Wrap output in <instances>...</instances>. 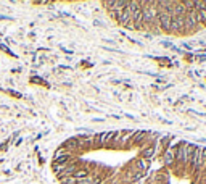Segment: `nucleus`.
<instances>
[{
	"label": "nucleus",
	"instance_id": "1",
	"mask_svg": "<svg viewBox=\"0 0 206 184\" xmlns=\"http://www.w3.org/2000/svg\"><path fill=\"white\" fill-rule=\"evenodd\" d=\"M176 147H177V142H172L169 145V149H166V150L161 153V160L163 163V168L166 170H174V165H176Z\"/></svg>",
	"mask_w": 206,
	"mask_h": 184
},
{
	"label": "nucleus",
	"instance_id": "2",
	"mask_svg": "<svg viewBox=\"0 0 206 184\" xmlns=\"http://www.w3.org/2000/svg\"><path fill=\"white\" fill-rule=\"evenodd\" d=\"M200 29H203V26L200 24V21H198L197 11L195 10L187 11V15H185V31H187V34H195Z\"/></svg>",
	"mask_w": 206,
	"mask_h": 184
},
{
	"label": "nucleus",
	"instance_id": "3",
	"mask_svg": "<svg viewBox=\"0 0 206 184\" xmlns=\"http://www.w3.org/2000/svg\"><path fill=\"white\" fill-rule=\"evenodd\" d=\"M172 13L171 11H159L158 15V28L161 32L166 34H172L171 32V26H172Z\"/></svg>",
	"mask_w": 206,
	"mask_h": 184
},
{
	"label": "nucleus",
	"instance_id": "4",
	"mask_svg": "<svg viewBox=\"0 0 206 184\" xmlns=\"http://www.w3.org/2000/svg\"><path fill=\"white\" fill-rule=\"evenodd\" d=\"M171 32L177 34V36H184V34H187V31H185V16H174L172 18V26H171Z\"/></svg>",
	"mask_w": 206,
	"mask_h": 184
},
{
	"label": "nucleus",
	"instance_id": "5",
	"mask_svg": "<svg viewBox=\"0 0 206 184\" xmlns=\"http://www.w3.org/2000/svg\"><path fill=\"white\" fill-rule=\"evenodd\" d=\"M108 11H123L127 7V0H110V2H103Z\"/></svg>",
	"mask_w": 206,
	"mask_h": 184
},
{
	"label": "nucleus",
	"instance_id": "6",
	"mask_svg": "<svg viewBox=\"0 0 206 184\" xmlns=\"http://www.w3.org/2000/svg\"><path fill=\"white\" fill-rule=\"evenodd\" d=\"M185 15H187V8L184 7V3L176 0L174 8H172V16H185Z\"/></svg>",
	"mask_w": 206,
	"mask_h": 184
},
{
	"label": "nucleus",
	"instance_id": "7",
	"mask_svg": "<svg viewBox=\"0 0 206 184\" xmlns=\"http://www.w3.org/2000/svg\"><path fill=\"white\" fill-rule=\"evenodd\" d=\"M103 182V179L100 176H97V175H90L89 178H85V179H82V181H77L76 184H101Z\"/></svg>",
	"mask_w": 206,
	"mask_h": 184
},
{
	"label": "nucleus",
	"instance_id": "8",
	"mask_svg": "<svg viewBox=\"0 0 206 184\" xmlns=\"http://www.w3.org/2000/svg\"><path fill=\"white\" fill-rule=\"evenodd\" d=\"M29 83H31V84H41V86H44V87H50V84H48L47 81H45V79H42L41 76H37V74L31 76Z\"/></svg>",
	"mask_w": 206,
	"mask_h": 184
},
{
	"label": "nucleus",
	"instance_id": "9",
	"mask_svg": "<svg viewBox=\"0 0 206 184\" xmlns=\"http://www.w3.org/2000/svg\"><path fill=\"white\" fill-rule=\"evenodd\" d=\"M182 3H184V7L187 8V11L195 10V0H182Z\"/></svg>",
	"mask_w": 206,
	"mask_h": 184
},
{
	"label": "nucleus",
	"instance_id": "10",
	"mask_svg": "<svg viewBox=\"0 0 206 184\" xmlns=\"http://www.w3.org/2000/svg\"><path fill=\"white\" fill-rule=\"evenodd\" d=\"M3 92H7L8 95L15 97V99H23V94H21V92H16V90H11V89H3Z\"/></svg>",
	"mask_w": 206,
	"mask_h": 184
},
{
	"label": "nucleus",
	"instance_id": "11",
	"mask_svg": "<svg viewBox=\"0 0 206 184\" xmlns=\"http://www.w3.org/2000/svg\"><path fill=\"white\" fill-rule=\"evenodd\" d=\"M193 58H195V53H193V52H185L184 53V61L185 63H192Z\"/></svg>",
	"mask_w": 206,
	"mask_h": 184
},
{
	"label": "nucleus",
	"instance_id": "12",
	"mask_svg": "<svg viewBox=\"0 0 206 184\" xmlns=\"http://www.w3.org/2000/svg\"><path fill=\"white\" fill-rule=\"evenodd\" d=\"M159 45L164 47V49H172L174 47V44L171 42V41H161V42H159Z\"/></svg>",
	"mask_w": 206,
	"mask_h": 184
},
{
	"label": "nucleus",
	"instance_id": "13",
	"mask_svg": "<svg viewBox=\"0 0 206 184\" xmlns=\"http://www.w3.org/2000/svg\"><path fill=\"white\" fill-rule=\"evenodd\" d=\"M195 60L200 63H204L206 61V53H195Z\"/></svg>",
	"mask_w": 206,
	"mask_h": 184
},
{
	"label": "nucleus",
	"instance_id": "14",
	"mask_svg": "<svg viewBox=\"0 0 206 184\" xmlns=\"http://www.w3.org/2000/svg\"><path fill=\"white\" fill-rule=\"evenodd\" d=\"M0 50H3L5 53H8V55H11V57H16L13 52H11L10 49H8V45H3V44H0Z\"/></svg>",
	"mask_w": 206,
	"mask_h": 184
},
{
	"label": "nucleus",
	"instance_id": "15",
	"mask_svg": "<svg viewBox=\"0 0 206 184\" xmlns=\"http://www.w3.org/2000/svg\"><path fill=\"white\" fill-rule=\"evenodd\" d=\"M60 184H76L77 181L74 179V178H66V179H61V181H58Z\"/></svg>",
	"mask_w": 206,
	"mask_h": 184
},
{
	"label": "nucleus",
	"instance_id": "16",
	"mask_svg": "<svg viewBox=\"0 0 206 184\" xmlns=\"http://www.w3.org/2000/svg\"><path fill=\"white\" fill-rule=\"evenodd\" d=\"M8 141H5V142H2V144H0V152H7L8 150Z\"/></svg>",
	"mask_w": 206,
	"mask_h": 184
},
{
	"label": "nucleus",
	"instance_id": "17",
	"mask_svg": "<svg viewBox=\"0 0 206 184\" xmlns=\"http://www.w3.org/2000/svg\"><path fill=\"white\" fill-rule=\"evenodd\" d=\"M0 20H7V21H11L13 18H11V16H5V15H0Z\"/></svg>",
	"mask_w": 206,
	"mask_h": 184
},
{
	"label": "nucleus",
	"instance_id": "18",
	"mask_svg": "<svg viewBox=\"0 0 206 184\" xmlns=\"http://www.w3.org/2000/svg\"><path fill=\"white\" fill-rule=\"evenodd\" d=\"M94 24H95V26H101V28L105 26V24H103V23H100L98 20H95V21H94Z\"/></svg>",
	"mask_w": 206,
	"mask_h": 184
},
{
	"label": "nucleus",
	"instance_id": "19",
	"mask_svg": "<svg viewBox=\"0 0 206 184\" xmlns=\"http://www.w3.org/2000/svg\"><path fill=\"white\" fill-rule=\"evenodd\" d=\"M20 144H23V137H20V139L15 142V145H16V147H20Z\"/></svg>",
	"mask_w": 206,
	"mask_h": 184
}]
</instances>
